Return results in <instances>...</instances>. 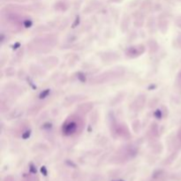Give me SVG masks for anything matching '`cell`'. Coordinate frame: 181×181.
Instances as JSON below:
<instances>
[{
	"mask_svg": "<svg viewBox=\"0 0 181 181\" xmlns=\"http://www.w3.org/2000/svg\"><path fill=\"white\" fill-rule=\"evenodd\" d=\"M42 173H43V175H47V172H46V170H45V169L44 168H43V169H42Z\"/></svg>",
	"mask_w": 181,
	"mask_h": 181,
	"instance_id": "obj_1",
	"label": "cell"
},
{
	"mask_svg": "<svg viewBox=\"0 0 181 181\" xmlns=\"http://www.w3.org/2000/svg\"><path fill=\"white\" fill-rule=\"evenodd\" d=\"M117 181H124V180H117Z\"/></svg>",
	"mask_w": 181,
	"mask_h": 181,
	"instance_id": "obj_2",
	"label": "cell"
}]
</instances>
